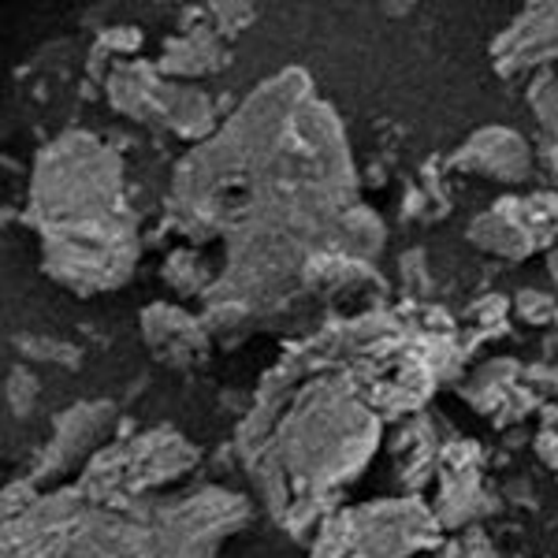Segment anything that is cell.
I'll list each match as a JSON object with an SVG mask.
<instances>
[{
    "instance_id": "10",
    "label": "cell",
    "mask_w": 558,
    "mask_h": 558,
    "mask_svg": "<svg viewBox=\"0 0 558 558\" xmlns=\"http://www.w3.org/2000/svg\"><path fill=\"white\" fill-rule=\"evenodd\" d=\"M71 558H149V529L131 525L128 518L89 510L78 525Z\"/></svg>"
},
{
    "instance_id": "5",
    "label": "cell",
    "mask_w": 558,
    "mask_h": 558,
    "mask_svg": "<svg viewBox=\"0 0 558 558\" xmlns=\"http://www.w3.org/2000/svg\"><path fill=\"white\" fill-rule=\"evenodd\" d=\"M347 525L362 558H410L439 539V518L417 499H387L347 510Z\"/></svg>"
},
{
    "instance_id": "6",
    "label": "cell",
    "mask_w": 558,
    "mask_h": 558,
    "mask_svg": "<svg viewBox=\"0 0 558 558\" xmlns=\"http://www.w3.org/2000/svg\"><path fill=\"white\" fill-rule=\"evenodd\" d=\"M558 231V197L533 194V197H507L495 202V209L481 213L470 223V242L492 257L525 260L539 246H547Z\"/></svg>"
},
{
    "instance_id": "2",
    "label": "cell",
    "mask_w": 558,
    "mask_h": 558,
    "mask_svg": "<svg viewBox=\"0 0 558 558\" xmlns=\"http://www.w3.org/2000/svg\"><path fill=\"white\" fill-rule=\"evenodd\" d=\"M376 436L380 425L354 395L313 387L279 428V470H287V481H299L302 488H331L357 476L376 451Z\"/></svg>"
},
{
    "instance_id": "9",
    "label": "cell",
    "mask_w": 558,
    "mask_h": 558,
    "mask_svg": "<svg viewBox=\"0 0 558 558\" xmlns=\"http://www.w3.org/2000/svg\"><path fill=\"white\" fill-rule=\"evenodd\" d=\"M142 336L157 350L160 362H168V365L202 362L205 347H209V339L197 328V320L186 317L183 310H172V305H149V310L142 313Z\"/></svg>"
},
{
    "instance_id": "15",
    "label": "cell",
    "mask_w": 558,
    "mask_h": 558,
    "mask_svg": "<svg viewBox=\"0 0 558 558\" xmlns=\"http://www.w3.org/2000/svg\"><path fill=\"white\" fill-rule=\"evenodd\" d=\"M313 558H362V555H357V547H354V536H350L347 510L320 525V536H317V547H313Z\"/></svg>"
},
{
    "instance_id": "16",
    "label": "cell",
    "mask_w": 558,
    "mask_h": 558,
    "mask_svg": "<svg viewBox=\"0 0 558 558\" xmlns=\"http://www.w3.org/2000/svg\"><path fill=\"white\" fill-rule=\"evenodd\" d=\"M165 279L175 287V291H183V294H194V291H202L205 287V276L202 268H197V260L191 254H172L168 257V268H165Z\"/></svg>"
},
{
    "instance_id": "14",
    "label": "cell",
    "mask_w": 558,
    "mask_h": 558,
    "mask_svg": "<svg viewBox=\"0 0 558 558\" xmlns=\"http://www.w3.org/2000/svg\"><path fill=\"white\" fill-rule=\"evenodd\" d=\"M529 101H533L539 131H544V160L558 172V78L529 94Z\"/></svg>"
},
{
    "instance_id": "4",
    "label": "cell",
    "mask_w": 558,
    "mask_h": 558,
    "mask_svg": "<svg viewBox=\"0 0 558 558\" xmlns=\"http://www.w3.org/2000/svg\"><path fill=\"white\" fill-rule=\"evenodd\" d=\"M108 97L120 112L142 123H165L183 138H202L213 128V105L202 89L175 86L160 71L142 64H120L108 75Z\"/></svg>"
},
{
    "instance_id": "7",
    "label": "cell",
    "mask_w": 558,
    "mask_h": 558,
    "mask_svg": "<svg viewBox=\"0 0 558 558\" xmlns=\"http://www.w3.org/2000/svg\"><path fill=\"white\" fill-rule=\"evenodd\" d=\"M558 60V4H529L492 41V64L499 75H521Z\"/></svg>"
},
{
    "instance_id": "13",
    "label": "cell",
    "mask_w": 558,
    "mask_h": 558,
    "mask_svg": "<svg viewBox=\"0 0 558 558\" xmlns=\"http://www.w3.org/2000/svg\"><path fill=\"white\" fill-rule=\"evenodd\" d=\"M476 473L470 465H447L444 470V481H439V525L454 529L462 525V521L473 518L476 510Z\"/></svg>"
},
{
    "instance_id": "3",
    "label": "cell",
    "mask_w": 558,
    "mask_h": 558,
    "mask_svg": "<svg viewBox=\"0 0 558 558\" xmlns=\"http://www.w3.org/2000/svg\"><path fill=\"white\" fill-rule=\"evenodd\" d=\"M250 507L242 495L223 488L186 495L183 502L160 510L149 525V558H216V547L242 529Z\"/></svg>"
},
{
    "instance_id": "11",
    "label": "cell",
    "mask_w": 558,
    "mask_h": 558,
    "mask_svg": "<svg viewBox=\"0 0 558 558\" xmlns=\"http://www.w3.org/2000/svg\"><path fill=\"white\" fill-rule=\"evenodd\" d=\"M116 417V407L112 402H83V407H71L57 425V439H52V462L64 465V462H75L78 454H86L97 439L105 436L108 425Z\"/></svg>"
},
{
    "instance_id": "8",
    "label": "cell",
    "mask_w": 558,
    "mask_h": 558,
    "mask_svg": "<svg viewBox=\"0 0 558 558\" xmlns=\"http://www.w3.org/2000/svg\"><path fill=\"white\" fill-rule=\"evenodd\" d=\"M451 168L518 186L533 172V149H529V142L510 128H481L454 149Z\"/></svg>"
},
{
    "instance_id": "17",
    "label": "cell",
    "mask_w": 558,
    "mask_h": 558,
    "mask_svg": "<svg viewBox=\"0 0 558 558\" xmlns=\"http://www.w3.org/2000/svg\"><path fill=\"white\" fill-rule=\"evenodd\" d=\"M536 451L544 458L551 470H558V425H547L544 432L536 436Z\"/></svg>"
},
{
    "instance_id": "12",
    "label": "cell",
    "mask_w": 558,
    "mask_h": 558,
    "mask_svg": "<svg viewBox=\"0 0 558 558\" xmlns=\"http://www.w3.org/2000/svg\"><path fill=\"white\" fill-rule=\"evenodd\" d=\"M223 68V45L216 41L213 31H194L183 38H172L165 45V57H160L157 71L168 78H194V75H209V71Z\"/></svg>"
},
{
    "instance_id": "19",
    "label": "cell",
    "mask_w": 558,
    "mask_h": 558,
    "mask_svg": "<svg viewBox=\"0 0 558 558\" xmlns=\"http://www.w3.org/2000/svg\"><path fill=\"white\" fill-rule=\"evenodd\" d=\"M473 544H481V539H458V544H451L444 555H436V558H473Z\"/></svg>"
},
{
    "instance_id": "1",
    "label": "cell",
    "mask_w": 558,
    "mask_h": 558,
    "mask_svg": "<svg viewBox=\"0 0 558 558\" xmlns=\"http://www.w3.org/2000/svg\"><path fill=\"white\" fill-rule=\"evenodd\" d=\"M31 213L41 231L45 272L75 294L128 283L138 231L123 197L120 157L86 131L57 138L34 165Z\"/></svg>"
},
{
    "instance_id": "18",
    "label": "cell",
    "mask_w": 558,
    "mask_h": 558,
    "mask_svg": "<svg viewBox=\"0 0 558 558\" xmlns=\"http://www.w3.org/2000/svg\"><path fill=\"white\" fill-rule=\"evenodd\" d=\"M521 313L525 317H533L536 324L547 317V313H555V305L544 299V294H533V291H521Z\"/></svg>"
}]
</instances>
